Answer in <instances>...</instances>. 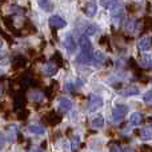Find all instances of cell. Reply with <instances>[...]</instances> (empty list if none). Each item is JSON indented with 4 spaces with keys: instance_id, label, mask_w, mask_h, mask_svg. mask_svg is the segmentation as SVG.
<instances>
[{
    "instance_id": "obj_25",
    "label": "cell",
    "mask_w": 152,
    "mask_h": 152,
    "mask_svg": "<svg viewBox=\"0 0 152 152\" xmlns=\"http://www.w3.org/2000/svg\"><path fill=\"white\" fill-rule=\"evenodd\" d=\"M80 86H81L80 81H76V84H75V83H71V81H69V83H67V89H68V91H75V89H76V88H79Z\"/></svg>"
},
{
    "instance_id": "obj_2",
    "label": "cell",
    "mask_w": 152,
    "mask_h": 152,
    "mask_svg": "<svg viewBox=\"0 0 152 152\" xmlns=\"http://www.w3.org/2000/svg\"><path fill=\"white\" fill-rule=\"evenodd\" d=\"M127 112H128V107H127V105H124V104L115 105L112 110V120L115 121V123H119V121L127 115Z\"/></svg>"
},
{
    "instance_id": "obj_4",
    "label": "cell",
    "mask_w": 152,
    "mask_h": 152,
    "mask_svg": "<svg viewBox=\"0 0 152 152\" xmlns=\"http://www.w3.org/2000/svg\"><path fill=\"white\" fill-rule=\"evenodd\" d=\"M83 12L86 13L88 18H94L97 12V4L96 1H87L83 4Z\"/></svg>"
},
{
    "instance_id": "obj_34",
    "label": "cell",
    "mask_w": 152,
    "mask_h": 152,
    "mask_svg": "<svg viewBox=\"0 0 152 152\" xmlns=\"http://www.w3.org/2000/svg\"><path fill=\"white\" fill-rule=\"evenodd\" d=\"M151 127H152V123H151Z\"/></svg>"
},
{
    "instance_id": "obj_22",
    "label": "cell",
    "mask_w": 152,
    "mask_h": 152,
    "mask_svg": "<svg viewBox=\"0 0 152 152\" xmlns=\"http://www.w3.org/2000/svg\"><path fill=\"white\" fill-rule=\"evenodd\" d=\"M60 119H61V116H58V115H55V113H51V115H48L47 120L50 121L51 124H55V123H58V121H60Z\"/></svg>"
},
{
    "instance_id": "obj_1",
    "label": "cell",
    "mask_w": 152,
    "mask_h": 152,
    "mask_svg": "<svg viewBox=\"0 0 152 152\" xmlns=\"http://www.w3.org/2000/svg\"><path fill=\"white\" fill-rule=\"evenodd\" d=\"M103 105V97L99 95H91L87 102V111L88 112H95Z\"/></svg>"
},
{
    "instance_id": "obj_15",
    "label": "cell",
    "mask_w": 152,
    "mask_h": 152,
    "mask_svg": "<svg viewBox=\"0 0 152 152\" xmlns=\"http://www.w3.org/2000/svg\"><path fill=\"white\" fill-rule=\"evenodd\" d=\"M37 5H39L43 11H45V12H50V11H52V8H53V3L52 1H44V0L39 1L37 3Z\"/></svg>"
},
{
    "instance_id": "obj_20",
    "label": "cell",
    "mask_w": 152,
    "mask_h": 152,
    "mask_svg": "<svg viewBox=\"0 0 152 152\" xmlns=\"http://www.w3.org/2000/svg\"><path fill=\"white\" fill-rule=\"evenodd\" d=\"M97 29H99V28H97L96 24H89V26L86 28V35H87V36H91V35H95V34L97 32Z\"/></svg>"
},
{
    "instance_id": "obj_11",
    "label": "cell",
    "mask_w": 152,
    "mask_h": 152,
    "mask_svg": "<svg viewBox=\"0 0 152 152\" xmlns=\"http://www.w3.org/2000/svg\"><path fill=\"white\" fill-rule=\"evenodd\" d=\"M28 132H31L34 135H43L45 132V128L40 124H32V126L28 127Z\"/></svg>"
},
{
    "instance_id": "obj_30",
    "label": "cell",
    "mask_w": 152,
    "mask_h": 152,
    "mask_svg": "<svg viewBox=\"0 0 152 152\" xmlns=\"http://www.w3.org/2000/svg\"><path fill=\"white\" fill-rule=\"evenodd\" d=\"M124 152H134V151H131V150H128V148H127V150H124Z\"/></svg>"
},
{
    "instance_id": "obj_24",
    "label": "cell",
    "mask_w": 152,
    "mask_h": 152,
    "mask_svg": "<svg viewBox=\"0 0 152 152\" xmlns=\"http://www.w3.org/2000/svg\"><path fill=\"white\" fill-rule=\"evenodd\" d=\"M143 100H144L147 104H151L152 105V89H150V91L145 92V95L143 96Z\"/></svg>"
},
{
    "instance_id": "obj_18",
    "label": "cell",
    "mask_w": 152,
    "mask_h": 152,
    "mask_svg": "<svg viewBox=\"0 0 152 152\" xmlns=\"http://www.w3.org/2000/svg\"><path fill=\"white\" fill-rule=\"evenodd\" d=\"M94 59L97 61V63H103V61H105V53L102 52V51H95L94 52Z\"/></svg>"
},
{
    "instance_id": "obj_13",
    "label": "cell",
    "mask_w": 152,
    "mask_h": 152,
    "mask_svg": "<svg viewBox=\"0 0 152 152\" xmlns=\"http://www.w3.org/2000/svg\"><path fill=\"white\" fill-rule=\"evenodd\" d=\"M28 99L32 102H42L43 100V94L39 91H31L28 94Z\"/></svg>"
},
{
    "instance_id": "obj_17",
    "label": "cell",
    "mask_w": 152,
    "mask_h": 152,
    "mask_svg": "<svg viewBox=\"0 0 152 152\" xmlns=\"http://www.w3.org/2000/svg\"><path fill=\"white\" fill-rule=\"evenodd\" d=\"M26 63H27L26 58H23V56L19 55L18 58L13 60V67H15V68H20V67H24V66H26Z\"/></svg>"
},
{
    "instance_id": "obj_23",
    "label": "cell",
    "mask_w": 152,
    "mask_h": 152,
    "mask_svg": "<svg viewBox=\"0 0 152 152\" xmlns=\"http://www.w3.org/2000/svg\"><path fill=\"white\" fill-rule=\"evenodd\" d=\"M15 105H16V108H21L24 105V97L21 95H18L15 97Z\"/></svg>"
},
{
    "instance_id": "obj_7",
    "label": "cell",
    "mask_w": 152,
    "mask_h": 152,
    "mask_svg": "<svg viewBox=\"0 0 152 152\" xmlns=\"http://www.w3.org/2000/svg\"><path fill=\"white\" fill-rule=\"evenodd\" d=\"M137 47L142 51H148L152 47V37H150V36L140 37L139 42H137Z\"/></svg>"
},
{
    "instance_id": "obj_14",
    "label": "cell",
    "mask_w": 152,
    "mask_h": 152,
    "mask_svg": "<svg viewBox=\"0 0 152 152\" xmlns=\"http://www.w3.org/2000/svg\"><path fill=\"white\" fill-rule=\"evenodd\" d=\"M103 126H104V118L103 116H96L95 119H92L91 127H94V128H102Z\"/></svg>"
},
{
    "instance_id": "obj_19",
    "label": "cell",
    "mask_w": 152,
    "mask_h": 152,
    "mask_svg": "<svg viewBox=\"0 0 152 152\" xmlns=\"http://www.w3.org/2000/svg\"><path fill=\"white\" fill-rule=\"evenodd\" d=\"M140 136H142V139H144V140L152 139V129H150V128H143L142 131H140Z\"/></svg>"
},
{
    "instance_id": "obj_3",
    "label": "cell",
    "mask_w": 152,
    "mask_h": 152,
    "mask_svg": "<svg viewBox=\"0 0 152 152\" xmlns=\"http://www.w3.org/2000/svg\"><path fill=\"white\" fill-rule=\"evenodd\" d=\"M79 45H80L81 53H84V55H87V56H92V44L88 37L81 36L80 40H79Z\"/></svg>"
},
{
    "instance_id": "obj_26",
    "label": "cell",
    "mask_w": 152,
    "mask_h": 152,
    "mask_svg": "<svg viewBox=\"0 0 152 152\" xmlns=\"http://www.w3.org/2000/svg\"><path fill=\"white\" fill-rule=\"evenodd\" d=\"M4 144H5V135L0 131V150L4 147Z\"/></svg>"
},
{
    "instance_id": "obj_27",
    "label": "cell",
    "mask_w": 152,
    "mask_h": 152,
    "mask_svg": "<svg viewBox=\"0 0 152 152\" xmlns=\"http://www.w3.org/2000/svg\"><path fill=\"white\" fill-rule=\"evenodd\" d=\"M111 152H124V151L120 148V145H118V144H113L112 147H111Z\"/></svg>"
},
{
    "instance_id": "obj_21",
    "label": "cell",
    "mask_w": 152,
    "mask_h": 152,
    "mask_svg": "<svg viewBox=\"0 0 152 152\" xmlns=\"http://www.w3.org/2000/svg\"><path fill=\"white\" fill-rule=\"evenodd\" d=\"M79 144H80V143H79V137L77 136H75V137H72L71 139V148H72V152H76L77 151V148H79Z\"/></svg>"
},
{
    "instance_id": "obj_29",
    "label": "cell",
    "mask_w": 152,
    "mask_h": 152,
    "mask_svg": "<svg viewBox=\"0 0 152 152\" xmlns=\"http://www.w3.org/2000/svg\"><path fill=\"white\" fill-rule=\"evenodd\" d=\"M3 94V87H1V84H0V95Z\"/></svg>"
},
{
    "instance_id": "obj_8",
    "label": "cell",
    "mask_w": 152,
    "mask_h": 152,
    "mask_svg": "<svg viewBox=\"0 0 152 152\" xmlns=\"http://www.w3.org/2000/svg\"><path fill=\"white\" fill-rule=\"evenodd\" d=\"M64 47H66V50L69 53H74L76 51V42L72 35H67L66 36V39H64Z\"/></svg>"
},
{
    "instance_id": "obj_6",
    "label": "cell",
    "mask_w": 152,
    "mask_h": 152,
    "mask_svg": "<svg viewBox=\"0 0 152 152\" xmlns=\"http://www.w3.org/2000/svg\"><path fill=\"white\" fill-rule=\"evenodd\" d=\"M72 110V102L67 97H60L59 99V111L61 113H66Z\"/></svg>"
},
{
    "instance_id": "obj_31",
    "label": "cell",
    "mask_w": 152,
    "mask_h": 152,
    "mask_svg": "<svg viewBox=\"0 0 152 152\" xmlns=\"http://www.w3.org/2000/svg\"><path fill=\"white\" fill-rule=\"evenodd\" d=\"M150 24H151V27H152V19H151V20H150Z\"/></svg>"
},
{
    "instance_id": "obj_33",
    "label": "cell",
    "mask_w": 152,
    "mask_h": 152,
    "mask_svg": "<svg viewBox=\"0 0 152 152\" xmlns=\"http://www.w3.org/2000/svg\"><path fill=\"white\" fill-rule=\"evenodd\" d=\"M0 108H1V104H0Z\"/></svg>"
},
{
    "instance_id": "obj_28",
    "label": "cell",
    "mask_w": 152,
    "mask_h": 152,
    "mask_svg": "<svg viewBox=\"0 0 152 152\" xmlns=\"http://www.w3.org/2000/svg\"><path fill=\"white\" fill-rule=\"evenodd\" d=\"M29 152H43V151L39 150V148H36V147H34V148H31V151Z\"/></svg>"
},
{
    "instance_id": "obj_16",
    "label": "cell",
    "mask_w": 152,
    "mask_h": 152,
    "mask_svg": "<svg viewBox=\"0 0 152 152\" xmlns=\"http://www.w3.org/2000/svg\"><path fill=\"white\" fill-rule=\"evenodd\" d=\"M139 63L143 68H152V58L151 56H144V58H142Z\"/></svg>"
},
{
    "instance_id": "obj_9",
    "label": "cell",
    "mask_w": 152,
    "mask_h": 152,
    "mask_svg": "<svg viewBox=\"0 0 152 152\" xmlns=\"http://www.w3.org/2000/svg\"><path fill=\"white\" fill-rule=\"evenodd\" d=\"M56 71H58V64H56L53 60H51V61H48V63H45L44 67H43V74H44L45 76L53 75Z\"/></svg>"
},
{
    "instance_id": "obj_10",
    "label": "cell",
    "mask_w": 152,
    "mask_h": 152,
    "mask_svg": "<svg viewBox=\"0 0 152 152\" xmlns=\"http://www.w3.org/2000/svg\"><path fill=\"white\" fill-rule=\"evenodd\" d=\"M139 94V88L135 86H131V87H127V88L121 89L120 92H119V95L120 96H124V97H128V96H135V95Z\"/></svg>"
},
{
    "instance_id": "obj_12",
    "label": "cell",
    "mask_w": 152,
    "mask_h": 152,
    "mask_svg": "<svg viewBox=\"0 0 152 152\" xmlns=\"http://www.w3.org/2000/svg\"><path fill=\"white\" fill-rule=\"evenodd\" d=\"M142 120H143V116H142V113H139V112H134L129 116V123H131L132 126H139V124L142 123Z\"/></svg>"
},
{
    "instance_id": "obj_32",
    "label": "cell",
    "mask_w": 152,
    "mask_h": 152,
    "mask_svg": "<svg viewBox=\"0 0 152 152\" xmlns=\"http://www.w3.org/2000/svg\"><path fill=\"white\" fill-rule=\"evenodd\" d=\"M0 47H1V42H0Z\"/></svg>"
},
{
    "instance_id": "obj_5",
    "label": "cell",
    "mask_w": 152,
    "mask_h": 152,
    "mask_svg": "<svg viewBox=\"0 0 152 152\" xmlns=\"http://www.w3.org/2000/svg\"><path fill=\"white\" fill-rule=\"evenodd\" d=\"M48 23H50V27H52V28H63V27H66V24H67L66 20L59 15L51 16V18L48 19Z\"/></svg>"
}]
</instances>
